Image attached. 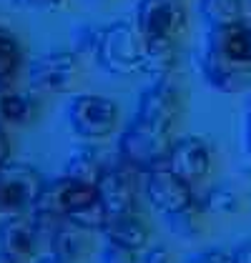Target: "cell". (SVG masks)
<instances>
[{
  "instance_id": "obj_32",
  "label": "cell",
  "mask_w": 251,
  "mask_h": 263,
  "mask_svg": "<svg viewBox=\"0 0 251 263\" xmlns=\"http://www.w3.org/2000/svg\"><path fill=\"white\" fill-rule=\"evenodd\" d=\"M0 263H18L15 256H10V253H5L3 248H0Z\"/></svg>"
},
{
  "instance_id": "obj_29",
  "label": "cell",
  "mask_w": 251,
  "mask_h": 263,
  "mask_svg": "<svg viewBox=\"0 0 251 263\" xmlns=\"http://www.w3.org/2000/svg\"><path fill=\"white\" fill-rule=\"evenodd\" d=\"M231 263H251V241L241 243L231 251Z\"/></svg>"
},
{
  "instance_id": "obj_34",
  "label": "cell",
  "mask_w": 251,
  "mask_h": 263,
  "mask_svg": "<svg viewBox=\"0 0 251 263\" xmlns=\"http://www.w3.org/2000/svg\"><path fill=\"white\" fill-rule=\"evenodd\" d=\"M249 3H251V0H249Z\"/></svg>"
},
{
  "instance_id": "obj_22",
  "label": "cell",
  "mask_w": 251,
  "mask_h": 263,
  "mask_svg": "<svg viewBox=\"0 0 251 263\" xmlns=\"http://www.w3.org/2000/svg\"><path fill=\"white\" fill-rule=\"evenodd\" d=\"M168 226H171V231L178 236V238H199L201 236V208L193 203V205H188L184 211H178V213H171L166 216Z\"/></svg>"
},
{
  "instance_id": "obj_19",
  "label": "cell",
  "mask_w": 251,
  "mask_h": 263,
  "mask_svg": "<svg viewBox=\"0 0 251 263\" xmlns=\"http://www.w3.org/2000/svg\"><path fill=\"white\" fill-rule=\"evenodd\" d=\"M199 13L209 28L244 21V0H199Z\"/></svg>"
},
{
  "instance_id": "obj_3",
  "label": "cell",
  "mask_w": 251,
  "mask_h": 263,
  "mask_svg": "<svg viewBox=\"0 0 251 263\" xmlns=\"http://www.w3.org/2000/svg\"><path fill=\"white\" fill-rule=\"evenodd\" d=\"M171 130L164 125H156L133 116V121L126 125L118 138V156L126 165L148 173L151 168L164 165L171 151Z\"/></svg>"
},
{
  "instance_id": "obj_24",
  "label": "cell",
  "mask_w": 251,
  "mask_h": 263,
  "mask_svg": "<svg viewBox=\"0 0 251 263\" xmlns=\"http://www.w3.org/2000/svg\"><path fill=\"white\" fill-rule=\"evenodd\" d=\"M101 38V28L96 25H78L73 30V50L81 55V53H96V45Z\"/></svg>"
},
{
  "instance_id": "obj_17",
  "label": "cell",
  "mask_w": 251,
  "mask_h": 263,
  "mask_svg": "<svg viewBox=\"0 0 251 263\" xmlns=\"http://www.w3.org/2000/svg\"><path fill=\"white\" fill-rule=\"evenodd\" d=\"M105 173L101 156L96 153V148H78L68 163L63 168V176L65 178H73L78 183H88V185H98L101 176Z\"/></svg>"
},
{
  "instance_id": "obj_12",
  "label": "cell",
  "mask_w": 251,
  "mask_h": 263,
  "mask_svg": "<svg viewBox=\"0 0 251 263\" xmlns=\"http://www.w3.org/2000/svg\"><path fill=\"white\" fill-rule=\"evenodd\" d=\"M136 116L173 130V125H176L178 116H181V96H178L176 85L168 78H156L141 93Z\"/></svg>"
},
{
  "instance_id": "obj_14",
  "label": "cell",
  "mask_w": 251,
  "mask_h": 263,
  "mask_svg": "<svg viewBox=\"0 0 251 263\" xmlns=\"http://www.w3.org/2000/svg\"><path fill=\"white\" fill-rule=\"evenodd\" d=\"M101 233H105V238H108L111 243L123 246V248H131V251H141L148 241L146 223L141 221L138 216H133V213H118V216H111Z\"/></svg>"
},
{
  "instance_id": "obj_9",
  "label": "cell",
  "mask_w": 251,
  "mask_h": 263,
  "mask_svg": "<svg viewBox=\"0 0 251 263\" xmlns=\"http://www.w3.org/2000/svg\"><path fill=\"white\" fill-rule=\"evenodd\" d=\"M98 198V188L88 185V183H78L73 178H58L53 183H45L41 198L35 203L33 211L38 213H48L56 218H68L76 208H81L85 203L96 201Z\"/></svg>"
},
{
  "instance_id": "obj_16",
  "label": "cell",
  "mask_w": 251,
  "mask_h": 263,
  "mask_svg": "<svg viewBox=\"0 0 251 263\" xmlns=\"http://www.w3.org/2000/svg\"><path fill=\"white\" fill-rule=\"evenodd\" d=\"M38 103L30 93L0 88V123L3 125H28L35 118Z\"/></svg>"
},
{
  "instance_id": "obj_21",
  "label": "cell",
  "mask_w": 251,
  "mask_h": 263,
  "mask_svg": "<svg viewBox=\"0 0 251 263\" xmlns=\"http://www.w3.org/2000/svg\"><path fill=\"white\" fill-rule=\"evenodd\" d=\"M108 218H111V211L101 203V198H96V201H91V203H85V205H81V208H76L65 221L91 233V231H103Z\"/></svg>"
},
{
  "instance_id": "obj_33",
  "label": "cell",
  "mask_w": 251,
  "mask_h": 263,
  "mask_svg": "<svg viewBox=\"0 0 251 263\" xmlns=\"http://www.w3.org/2000/svg\"><path fill=\"white\" fill-rule=\"evenodd\" d=\"M35 263H65V261H61L58 256H53V253H50V256H43L41 261H35Z\"/></svg>"
},
{
  "instance_id": "obj_20",
  "label": "cell",
  "mask_w": 251,
  "mask_h": 263,
  "mask_svg": "<svg viewBox=\"0 0 251 263\" xmlns=\"http://www.w3.org/2000/svg\"><path fill=\"white\" fill-rule=\"evenodd\" d=\"M176 43L146 41V61H144V73H151L156 78H166L176 65Z\"/></svg>"
},
{
  "instance_id": "obj_10",
  "label": "cell",
  "mask_w": 251,
  "mask_h": 263,
  "mask_svg": "<svg viewBox=\"0 0 251 263\" xmlns=\"http://www.w3.org/2000/svg\"><path fill=\"white\" fill-rule=\"evenodd\" d=\"M136 168L126 165L121 161V165L105 168V173L98 181V198L105 208L111 211V216L118 213H133L138 205V183H136Z\"/></svg>"
},
{
  "instance_id": "obj_31",
  "label": "cell",
  "mask_w": 251,
  "mask_h": 263,
  "mask_svg": "<svg viewBox=\"0 0 251 263\" xmlns=\"http://www.w3.org/2000/svg\"><path fill=\"white\" fill-rule=\"evenodd\" d=\"M244 141H246V151L251 153V101H249V110H246V125H244Z\"/></svg>"
},
{
  "instance_id": "obj_28",
  "label": "cell",
  "mask_w": 251,
  "mask_h": 263,
  "mask_svg": "<svg viewBox=\"0 0 251 263\" xmlns=\"http://www.w3.org/2000/svg\"><path fill=\"white\" fill-rule=\"evenodd\" d=\"M144 263H171V253H168L164 246H156V248L146 251V256H144Z\"/></svg>"
},
{
  "instance_id": "obj_13",
  "label": "cell",
  "mask_w": 251,
  "mask_h": 263,
  "mask_svg": "<svg viewBox=\"0 0 251 263\" xmlns=\"http://www.w3.org/2000/svg\"><path fill=\"white\" fill-rule=\"evenodd\" d=\"M43 241V233L38 228V221L35 216H23V213H15L10 216L5 223H0V248L10 256H15L18 261L21 258H30L38 246Z\"/></svg>"
},
{
  "instance_id": "obj_1",
  "label": "cell",
  "mask_w": 251,
  "mask_h": 263,
  "mask_svg": "<svg viewBox=\"0 0 251 263\" xmlns=\"http://www.w3.org/2000/svg\"><path fill=\"white\" fill-rule=\"evenodd\" d=\"M201 70L211 88L241 93L251 88V21L211 28L204 41Z\"/></svg>"
},
{
  "instance_id": "obj_23",
  "label": "cell",
  "mask_w": 251,
  "mask_h": 263,
  "mask_svg": "<svg viewBox=\"0 0 251 263\" xmlns=\"http://www.w3.org/2000/svg\"><path fill=\"white\" fill-rule=\"evenodd\" d=\"M196 205L201 213H234L239 208V198L229 188H211L201 201H196Z\"/></svg>"
},
{
  "instance_id": "obj_6",
  "label": "cell",
  "mask_w": 251,
  "mask_h": 263,
  "mask_svg": "<svg viewBox=\"0 0 251 263\" xmlns=\"http://www.w3.org/2000/svg\"><path fill=\"white\" fill-rule=\"evenodd\" d=\"M68 121L81 138L98 141L116 130L118 105L103 96H91V93L76 96L68 105Z\"/></svg>"
},
{
  "instance_id": "obj_15",
  "label": "cell",
  "mask_w": 251,
  "mask_h": 263,
  "mask_svg": "<svg viewBox=\"0 0 251 263\" xmlns=\"http://www.w3.org/2000/svg\"><path fill=\"white\" fill-rule=\"evenodd\" d=\"M83 228H78V226H73V223H61L58 226V231L53 233V238H50V253L53 256H58L61 261L65 263H76L81 261L83 256H88V248H91V243L85 238Z\"/></svg>"
},
{
  "instance_id": "obj_26",
  "label": "cell",
  "mask_w": 251,
  "mask_h": 263,
  "mask_svg": "<svg viewBox=\"0 0 251 263\" xmlns=\"http://www.w3.org/2000/svg\"><path fill=\"white\" fill-rule=\"evenodd\" d=\"M63 3L65 0H13V5H18L23 10H38V13H53Z\"/></svg>"
},
{
  "instance_id": "obj_8",
  "label": "cell",
  "mask_w": 251,
  "mask_h": 263,
  "mask_svg": "<svg viewBox=\"0 0 251 263\" xmlns=\"http://www.w3.org/2000/svg\"><path fill=\"white\" fill-rule=\"evenodd\" d=\"M30 85L45 93H65L78 78V53L76 50H50L30 63Z\"/></svg>"
},
{
  "instance_id": "obj_27",
  "label": "cell",
  "mask_w": 251,
  "mask_h": 263,
  "mask_svg": "<svg viewBox=\"0 0 251 263\" xmlns=\"http://www.w3.org/2000/svg\"><path fill=\"white\" fill-rule=\"evenodd\" d=\"M186 263H231V253L221 251V248H211V251H201V253L191 256Z\"/></svg>"
},
{
  "instance_id": "obj_18",
  "label": "cell",
  "mask_w": 251,
  "mask_h": 263,
  "mask_svg": "<svg viewBox=\"0 0 251 263\" xmlns=\"http://www.w3.org/2000/svg\"><path fill=\"white\" fill-rule=\"evenodd\" d=\"M23 68V48L21 41L0 25V88H10L18 70Z\"/></svg>"
},
{
  "instance_id": "obj_2",
  "label": "cell",
  "mask_w": 251,
  "mask_h": 263,
  "mask_svg": "<svg viewBox=\"0 0 251 263\" xmlns=\"http://www.w3.org/2000/svg\"><path fill=\"white\" fill-rule=\"evenodd\" d=\"M93 55L105 73L128 78V76L144 73L146 41H144L141 30L133 28L131 23L116 21L101 28V38H98Z\"/></svg>"
},
{
  "instance_id": "obj_30",
  "label": "cell",
  "mask_w": 251,
  "mask_h": 263,
  "mask_svg": "<svg viewBox=\"0 0 251 263\" xmlns=\"http://www.w3.org/2000/svg\"><path fill=\"white\" fill-rule=\"evenodd\" d=\"M8 156H10V141H8V133L0 123V168L8 163Z\"/></svg>"
},
{
  "instance_id": "obj_7",
  "label": "cell",
  "mask_w": 251,
  "mask_h": 263,
  "mask_svg": "<svg viewBox=\"0 0 251 263\" xmlns=\"http://www.w3.org/2000/svg\"><path fill=\"white\" fill-rule=\"evenodd\" d=\"M146 196L151 205L156 211H161L164 216L178 213L196 203L193 185L186 183L181 176H176L166 163L158 168H151L146 173Z\"/></svg>"
},
{
  "instance_id": "obj_5",
  "label": "cell",
  "mask_w": 251,
  "mask_h": 263,
  "mask_svg": "<svg viewBox=\"0 0 251 263\" xmlns=\"http://www.w3.org/2000/svg\"><path fill=\"white\" fill-rule=\"evenodd\" d=\"M45 181L41 171L25 163H5L0 168V213L15 216L35 208Z\"/></svg>"
},
{
  "instance_id": "obj_25",
  "label": "cell",
  "mask_w": 251,
  "mask_h": 263,
  "mask_svg": "<svg viewBox=\"0 0 251 263\" xmlns=\"http://www.w3.org/2000/svg\"><path fill=\"white\" fill-rule=\"evenodd\" d=\"M133 253H136V251H131V248H123V246H116V243H111V246H108V248L103 251L101 261H103V263H136Z\"/></svg>"
},
{
  "instance_id": "obj_11",
  "label": "cell",
  "mask_w": 251,
  "mask_h": 263,
  "mask_svg": "<svg viewBox=\"0 0 251 263\" xmlns=\"http://www.w3.org/2000/svg\"><path fill=\"white\" fill-rule=\"evenodd\" d=\"M166 165L186 183H201L211 171V148L199 136H184L171 143Z\"/></svg>"
},
{
  "instance_id": "obj_4",
  "label": "cell",
  "mask_w": 251,
  "mask_h": 263,
  "mask_svg": "<svg viewBox=\"0 0 251 263\" xmlns=\"http://www.w3.org/2000/svg\"><path fill=\"white\" fill-rule=\"evenodd\" d=\"M186 5L184 0H138L136 28L144 41L176 43L186 30Z\"/></svg>"
}]
</instances>
